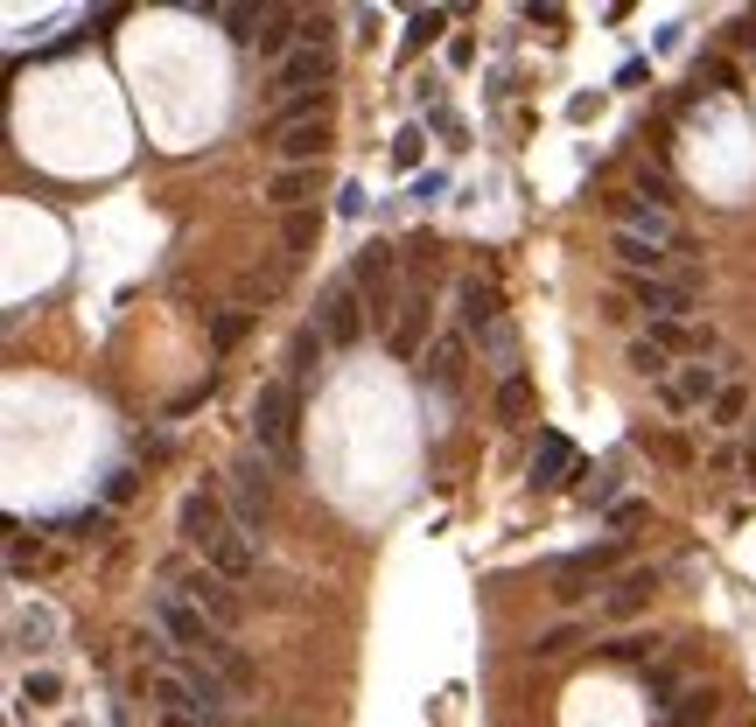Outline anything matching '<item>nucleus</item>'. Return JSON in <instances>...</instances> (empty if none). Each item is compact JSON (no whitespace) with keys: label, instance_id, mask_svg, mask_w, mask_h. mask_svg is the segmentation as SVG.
Wrapping results in <instances>:
<instances>
[{"label":"nucleus","instance_id":"nucleus-1","mask_svg":"<svg viewBox=\"0 0 756 727\" xmlns=\"http://www.w3.org/2000/svg\"><path fill=\"white\" fill-rule=\"evenodd\" d=\"M294 427H301V385H294V378H267V385L253 392V448L294 469L301 462Z\"/></svg>","mask_w":756,"mask_h":727},{"label":"nucleus","instance_id":"nucleus-2","mask_svg":"<svg viewBox=\"0 0 756 727\" xmlns=\"http://www.w3.org/2000/svg\"><path fill=\"white\" fill-rule=\"evenodd\" d=\"M224 496H232V525L259 539V525L274 518V462H267L259 448H245L238 462H232V483H224Z\"/></svg>","mask_w":756,"mask_h":727},{"label":"nucleus","instance_id":"nucleus-3","mask_svg":"<svg viewBox=\"0 0 756 727\" xmlns=\"http://www.w3.org/2000/svg\"><path fill=\"white\" fill-rule=\"evenodd\" d=\"M162 588H176L182 602H197L218 629H238V616H245V602L232 595V581L211 573V567H176V560H168V567H162Z\"/></svg>","mask_w":756,"mask_h":727},{"label":"nucleus","instance_id":"nucleus-4","mask_svg":"<svg viewBox=\"0 0 756 727\" xmlns=\"http://www.w3.org/2000/svg\"><path fill=\"white\" fill-rule=\"evenodd\" d=\"M602 210H610L616 232H637V238H652V245H687V232H679L672 210L652 203V197H637V189H616V197H602Z\"/></svg>","mask_w":756,"mask_h":727},{"label":"nucleus","instance_id":"nucleus-5","mask_svg":"<svg viewBox=\"0 0 756 727\" xmlns=\"http://www.w3.org/2000/svg\"><path fill=\"white\" fill-rule=\"evenodd\" d=\"M722 385H729L722 363H679L666 385H652V392H658V406H666L672 420H687V413H708L714 399H722Z\"/></svg>","mask_w":756,"mask_h":727},{"label":"nucleus","instance_id":"nucleus-6","mask_svg":"<svg viewBox=\"0 0 756 727\" xmlns=\"http://www.w3.org/2000/svg\"><path fill=\"white\" fill-rule=\"evenodd\" d=\"M631 309H645V322H687L701 309V287L687 273H658V280H631Z\"/></svg>","mask_w":756,"mask_h":727},{"label":"nucleus","instance_id":"nucleus-7","mask_svg":"<svg viewBox=\"0 0 756 727\" xmlns=\"http://www.w3.org/2000/svg\"><path fill=\"white\" fill-rule=\"evenodd\" d=\"M315 329H323L330 350H351L357 336H365V301H357V287L351 280H336L323 301H315Z\"/></svg>","mask_w":756,"mask_h":727},{"label":"nucleus","instance_id":"nucleus-8","mask_svg":"<svg viewBox=\"0 0 756 727\" xmlns=\"http://www.w3.org/2000/svg\"><path fill=\"white\" fill-rule=\"evenodd\" d=\"M176 532H182V539L197 546V552H211L224 532H232V511H224V496H218V490H189L182 504H176Z\"/></svg>","mask_w":756,"mask_h":727},{"label":"nucleus","instance_id":"nucleus-9","mask_svg":"<svg viewBox=\"0 0 756 727\" xmlns=\"http://www.w3.org/2000/svg\"><path fill=\"white\" fill-rule=\"evenodd\" d=\"M330 70H336V56H330V49H309V43H301L288 64L274 70V85H280V99H323Z\"/></svg>","mask_w":756,"mask_h":727},{"label":"nucleus","instance_id":"nucleus-10","mask_svg":"<svg viewBox=\"0 0 756 727\" xmlns=\"http://www.w3.org/2000/svg\"><path fill=\"white\" fill-rule=\"evenodd\" d=\"M456 309H463V336H477V343L504 329V294L490 280H456Z\"/></svg>","mask_w":756,"mask_h":727},{"label":"nucleus","instance_id":"nucleus-11","mask_svg":"<svg viewBox=\"0 0 756 727\" xmlns=\"http://www.w3.org/2000/svg\"><path fill=\"white\" fill-rule=\"evenodd\" d=\"M463 363H469V336H463V329H448V336H434V343H427L421 378H427L434 392H456V385H463Z\"/></svg>","mask_w":756,"mask_h":727},{"label":"nucleus","instance_id":"nucleus-12","mask_svg":"<svg viewBox=\"0 0 756 727\" xmlns=\"http://www.w3.org/2000/svg\"><path fill=\"white\" fill-rule=\"evenodd\" d=\"M652 595H658V567H631L610 595H602V616H610V623H631L637 608H652Z\"/></svg>","mask_w":756,"mask_h":727},{"label":"nucleus","instance_id":"nucleus-13","mask_svg":"<svg viewBox=\"0 0 756 727\" xmlns=\"http://www.w3.org/2000/svg\"><path fill=\"white\" fill-rule=\"evenodd\" d=\"M203 567H211V573H224V581H245V573L259 567V539L232 525V532H224V539H218L211 552H203Z\"/></svg>","mask_w":756,"mask_h":727},{"label":"nucleus","instance_id":"nucleus-14","mask_svg":"<svg viewBox=\"0 0 756 727\" xmlns=\"http://www.w3.org/2000/svg\"><path fill=\"white\" fill-rule=\"evenodd\" d=\"M280 168H315V161H323V147H330V126L323 120H301V126H288V133H280Z\"/></svg>","mask_w":756,"mask_h":727},{"label":"nucleus","instance_id":"nucleus-15","mask_svg":"<svg viewBox=\"0 0 756 727\" xmlns=\"http://www.w3.org/2000/svg\"><path fill=\"white\" fill-rule=\"evenodd\" d=\"M386 343H392V357H421V343H427V294H407V301H400V315H392Z\"/></svg>","mask_w":756,"mask_h":727},{"label":"nucleus","instance_id":"nucleus-16","mask_svg":"<svg viewBox=\"0 0 756 727\" xmlns=\"http://www.w3.org/2000/svg\"><path fill=\"white\" fill-rule=\"evenodd\" d=\"M575 469H581L575 441H567V434H546V441H540V462H533V490H560Z\"/></svg>","mask_w":756,"mask_h":727},{"label":"nucleus","instance_id":"nucleus-17","mask_svg":"<svg viewBox=\"0 0 756 727\" xmlns=\"http://www.w3.org/2000/svg\"><path fill=\"white\" fill-rule=\"evenodd\" d=\"M315 182H323L315 168H280V176L267 182V203H274V210H288V217H294V210H309V203H315Z\"/></svg>","mask_w":756,"mask_h":727},{"label":"nucleus","instance_id":"nucleus-18","mask_svg":"<svg viewBox=\"0 0 756 727\" xmlns=\"http://www.w3.org/2000/svg\"><path fill=\"white\" fill-rule=\"evenodd\" d=\"M386 280H392V245H386V238H371L365 253L351 259V287H371V294L386 301Z\"/></svg>","mask_w":756,"mask_h":727},{"label":"nucleus","instance_id":"nucleus-19","mask_svg":"<svg viewBox=\"0 0 756 727\" xmlns=\"http://www.w3.org/2000/svg\"><path fill=\"white\" fill-rule=\"evenodd\" d=\"M323 350H330V343H323V329H315V322H301V329H294V343H288V378H294V385L315 371V363H323Z\"/></svg>","mask_w":756,"mask_h":727},{"label":"nucleus","instance_id":"nucleus-20","mask_svg":"<svg viewBox=\"0 0 756 727\" xmlns=\"http://www.w3.org/2000/svg\"><path fill=\"white\" fill-rule=\"evenodd\" d=\"M623 363H631V371H637V378H652V385H666V378L679 371V363H672L666 350H658V343H652V336H637V343H631V350H623Z\"/></svg>","mask_w":756,"mask_h":727},{"label":"nucleus","instance_id":"nucleus-21","mask_svg":"<svg viewBox=\"0 0 756 727\" xmlns=\"http://www.w3.org/2000/svg\"><path fill=\"white\" fill-rule=\"evenodd\" d=\"M658 650H666L658 637H645V629H623L616 644H602V658H610V664H658Z\"/></svg>","mask_w":756,"mask_h":727},{"label":"nucleus","instance_id":"nucleus-22","mask_svg":"<svg viewBox=\"0 0 756 727\" xmlns=\"http://www.w3.org/2000/svg\"><path fill=\"white\" fill-rule=\"evenodd\" d=\"M743 420H749V385H743V378H729V385H722V399H714V406H708V427H743Z\"/></svg>","mask_w":756,"mask_h":727},{"label":"nucleus","instance_id":"nucleus-23","mask_svg":"<svg viewBox=\"0 0 756 727\" xmlns=\"http://www.w3.org/2000/svg\"><path fill=\"white\" fill-rule=\"evenodd\" d=\"M581 637H589V623H554V629H540V644H525V650H533V658L546 664V658H567V650H575Z\"/></svg>","mask_w":756,"mask_h":727},{"label":"nucleus","instance_id":"nucleus-24","mask_svg":"<svg viewBox=\"0 0 756 727\" xmlns=\"http://www.w3.org/2000/svg\"><path fill=\"white\" fill-rule=\"evenodd\" d=\"M294 35H301V14H267V29H259V56H280V64H288Z\"/></svg>","mask_w":756,"mask_h":727},{"label":"nucleus","instance_id":"nucleus-25","mask_svg":"<svg viewBox=\"0 0 756 727\" xmlns=\"http://www.w3.org/2000/svg\"><path fill=\"white\" fill-rule=\"evenodd\" d=\"M442 29H448V8H421V14H407V43H400V56L427 49V43H434Z\"/></svg>","mask_w":756,"mask_h":727},{"label":"nucleus","instance_id":"nucleus-26","mask_svg":"<svg viewBox=\"0 0 756 727\" xmlns=\"http://www.w3.org/2000/svg\"><path fill=\"white\" fill-rule=\"evenodd\" d=\"M525 413H533V385H525V378H504V385H498V420L519 427Z\"/></svg>","mask_w":756,"mask_h":727},{"label":"nucleus","instance_id":"nucleus-27","mask_svg":"<svg viewBox=\"0 0 756 727\" xmlns=\"http://www.w3.org/2000/svg\"><path fill=\"white\" fill-rule=\"evenodd\" d=\"M714 720V693H679V706L666 714V727H701Z\"/></svg>","mask_w":756,"mask_h":727},{"label":"nucleus","instance_id":"nucleus-28","mask_svg":"<svg viewBox=\"0 0 756 727\" xmlns=\"http://www.w3.org/2000/svg\"><path fill=\"white\" fill-rule=\"evenodd\" d=\"M693 85L701 91H735V64L729 56H701V64H693Z\"/></svg>","mask_w":756,"mask_h":727},{"label":"nucleus","instance_id":"nucleus-29","mask_svg":"<svg viewBox=\"0 0 756 727\" xmlns=\"http://www.w3.org/2000/svg\"><path fill=\"white\" fill-rule=\"evenodd\" d=\"M315 238H323V217H315V210H294L288 217V253H309Z\"/></svg>","mask_w":756,"mask_h":727},{"label":"nucleus","instance_id":"nucleus-30","mask_svg":"<svg viewBox=\"0 0 756 727\" xmlns=\"http://www.w3.org/2000/svg\"><path fill=\"white\" fill-rule=\"evenodd\" d=\"M631 441H637V448H645V455H658V462H687V448H679V441H672V434H652V427H637V434H631Z\"/></svg>","mask_w":756,"mask_h":727},{"label":"nucleus","instance_id":"nucleus-31","mask_svg":"<svg viewBox=\"0 0 756 727\" xmlns=\"http://www.w3.org/2000/svg\"><path fill=\"white\" fill-rule=\"evenodd\" d=\"M35 552H43V539H29V532H8V573H14V581L29 573V560H35Z\"/></svg>","mask_w":756,"mask_h":727},{"label":"nucleus","instance_id":"nucleus-32","mask_svg":"<svg viewBox=\"0 0 756 727\" xmlns=\"http://www.w3.org/2000/svg\"><path fill=\"white\" fill-rule=\"evenodd\" d=\"M238 336H245V315H238V309H224V315H211V343H218V350H232Z\"/></svg>","mask_w":756,"mask_h":727},{"label":"nucleus","instance_id":"nucleus-33","mask_svg":"<svg viewBox=\"0 0 756 727\" xmlns=\"http://www.w3.org/2000/svg\"><path fill=\"white\" fill-rule=\"evenodd\" d=\"M581 504H610L616 511V469H596V483H581Z\"/></svg>","mask_w":756,"mask_h":727},{"label":"nucleus","instance_id":"nucleus-34","mask_svg":"<svg viewBox=\"0 0 756 727\" xmlns=\"http://www.w3.org/2000/svg\"><path fill=\"white\" fill-rule=\"evenodd\" d=\"M679 700V672L672 664H652V706H672Z\"/></svg>","mask_w":756,"mask_h":727},{"label":"nucleus","instance_id":"nucleus-35","mask_svg":"<svg viewBox=\"0 0 756 727\" xmlns=\"http://www.w3.org/2000/svg\"><path fill=\"white\" fill-rule=\"evenodd\" d=\"M134 490H141V476H134V469H112V476H105V504H112V511H120Z\"/></svg>","mask_w":756,"mask_h":727},{"label":"nucleus","instance_id":"nucleus-36","mask_svg":"<svg viewBox=\"0 0 756 727\" xmlns=\"http://www.w3.org/2000/svg\"><path fill=\"white\" fill-rule=\"evenodd\" d=\"M421 161V126H407L400 141H392V168H413Z\"/></svg>","mask_w":756,"mask_h":727},{"label":"nucleus","instance_id":"nucleus-37","mask_svg":"<svg viewBox=\"0 0 756 727\" xmlns=\"http://www.w3.org/2000/svg\"><path fill=\"white\" fill-rule=\"evenodd\" d=\"M645 518H652V504H637V496H623V504L610 511V525H616V532H631V525H645Z\"/></svg>","mask_w":756,"mask_h":727},{"label":"nucleus","instance_id":"nucleus-38","mask_svg":"<svg viewBox=\"0 0 756 727\" xmlns=\"http://www.w3.org/2000/svg\"><path fill=\"white\" fill-rule=\"evenodd\" d=\"M29 700H35V706H49V700H56V679H49V672H35V679H29Z\"/></svg>","mask_w":756,"mask_h":727},{"label":"nucleus","instance_id":"nucleus-39","mask_svg":"<svg viewBox=\"0 0 756 727\" xmlns=\"http://www.w3.org/2000/svg\"><path fill=\"white\" fill-rule=\"evenodd\" d=\"M735 49H756V14H743V22H735Z\"/></svg>","mask_w":756,"mask_h":727},{"label":"nucleus","instance_id":"nucleus-40","mask_svg":"<svg viewBox=\"0 0 756 727\" xmlns=\"http://www.w3.org/2000/svg\"><path fill=\"white\" fill-rule=\"evenodd\" d=\"M743 469H749V476H756V448H749V455H743Z\"/></svg>","mask_w":756,"mask_h":727}]
</instances>
